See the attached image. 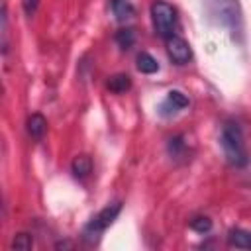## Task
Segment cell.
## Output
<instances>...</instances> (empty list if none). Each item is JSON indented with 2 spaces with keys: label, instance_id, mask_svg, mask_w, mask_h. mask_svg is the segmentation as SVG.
I'll return each mask as SVG.
<instances>
[{
  "label": "cell",
  "instance_id": "cell-1",
  "mask_svg": "<svg viewBox=\"0 0 251 251\" xmlns=\"http://www.w3.org/2000/svg\"><path fill=\"white\" fill-rule=\"evenodd\" d=\"M220 145H222V151H224L226 161L231 167L241 169V167L247 165L249 157H247V149H245V141H243V131H241V127H239L237 122L227 120L222 126Z\"/></svg>",
  "mask_w": 251,
  "mask_h": 251
},
{
  "label": "cell",
  "instance_id": "cell-2",
  "mask_svg": "<svg viewBox=\"0 0 251 251\" xmlns=\"http://www.w3.org/2000/svg\"><path fill=\"white\" fill-rule=\"evenodd\" d=\"M212 22L226 27L233 37L243 31V14L237 0H204Z\"/></svg>",
  "mask_w": 251,
  "mask_h": 251
},
{
  "label": "cell",
  "instance_id": "cell-3",
  "mask_svg": "<svg viewBox=\"0 0 251 251\" xmlns=\"http://www.w3.org/2000/svg\"><path fill=\"white\" fill-rule=\"evenodd\" d=\"M151 22H153L155 33L163 39H169L171 35H175V29H176L175 6L165 0H155L151 4Z\"/></svg>",
  "mask_w": 251,
  "mask_h": 251
},
{
  "label": "cell",
  "instance_id": "cell-4",
  "mask_svg": "<svg viewBox=\"0 0 251 251\" xmlns=\"http://www.w3.org/2000/svg\"><path fill=\"white\" fill-rule=\"evenodd\" d=\"M120 210H122V204H120V202H114V204H108L106 208H102V210H100V212L86 224V227H84V237L102 233V231H104V229L118 218Z\"/></svg>",
  "mask_w": 251,
  "mask_h": 251
},
{
  "label": "cell",
  "instance_id": "cell-5",
  "mask_svg": "<svg viewBox=\"0 0 251 251\" xmlns=\"http://www.w3.org/2000/svg\"><path fill=\"white\" fill-rule=\"evenodd\" d=\"M167 43V55L173 63L176 65H186L190 59H192V49L188 45V41H184L182 37L178 35H171L169 39H165Z\"/></svg>",
  "mask_w": 251,
  "mask_h": 251
},
{
  "label": "cell",
  "instance_id": "cell-6",
  "mask_svg": "<svg viewBox=\"0 0 251 251\" xmlns=\"http://www.w3.org/2000/svg\"><path fill=\"white\" fill-rule=\"evenodd\" d=\"M188 106V96L180 90H171L167 94V98L163 100L161 104V116H171V114H176L178 110H184Z\"/></svg>",
  "mask_w": 251,
  "mask_h": 251
},
{
  "label": "cell",
  "instance_id": "cell-7",
  "mask_svg": "<svg viewBox=\"0 0 251 251\" xmlns=\"http://www.w3.org/2000/svg\"><path fill=\"white\" fill-rule=\"evenodd\" d=\"M25 129H27V133H29L31 139L39 141V139H43V135H45V131H47V120H45L41 114L35 112V114H31V116L27 118Z\"/></svg>",
  "mask_w": 251,
  "mask_h": 251
},
{
  "label": "cell",
  "instance_id": "cell-8",
  "mask_svg": "<svg viewBox=\"0 0 251 251\" xmlns=\"http://www.w3.org/2000/svg\"><path fill=\"white\" fill-rule=\"evenodd\" d=\"M227 245H231L235 249H251V231L249 229H241V227L229 229Z\"/></svg>",
  "mask_w": 251,
  "mask_h": 251
},
{
  "label": "cell",
  "instance_id": "cell-9",
  "mask_svg": "<svg viewBox=\"0 0 251 251\" xmlns=\"http://www.w3.org/2000/svg\"><path fill=\"white\" fill-rule=\"evenodd\" d=\"M110 8H112V14L116 16L118 22H127L135 16V8H133L131 0H112Z\"/></svg>",
  "mask_w": 251,
  "mask_h": 251
},
{
  "label": "cell",
  "instance_id": "cell-10",
  "mask_svg": "<svg viewBox=\"0 0 251 251\" xmlns=\"http://www.w3.org/2000/svg\"><path fill=\"white\" fill-rule=\"evenodd\" d=\"M71 173L75 178H86L92 173V159L88 155H76L71 163Z\"/></svg>",
  "mask_w": 251,
  "mask_h": 251
},
{
  "label": "cell",
  "instance_id": "cell-11",
  "mask_svg": "<svg viewBox=\"0 0 251 251\" xmlns=\"http://www.w3.org/2000/svg\"><path fill=\"white\" fill-rule=\"evenodd\" d=\"M106 86H108V90L114 92V94H124L126 90L131 88V78H129V75H126V73H118V75H114V76L108 78Z\"/></svg>",
  "mask_w": 251,
  "mask_h": 251
},
{
  "label": "cell",
  "instance_id": "cell-12",
  "mask_svg": "<svg viewBox=\"0 0 251 251\" xmlns=\"http://www.w3.org/2000/svg\"><path fill=\"white\" fill-rule=\"evenodd\" d=\"M137 71L143 73V75H153V73L159 71V63H157V59L153 55L143 51V53L137 55Z\"/></svg>",
  "mask_w": 251,
  "mask_h": 251
},
{
  "label": "cell",
  "instance_id": "cell-13",
  "mask_svg": "<svg viewBox=\"0 0 251 251\" xmlns=\"http://www.w3.org/2000/svg\"><path fill=\"white\" fill-rule=\"evenodd\" d=\"M114 39H116L118 47L126 51V49H129V47L135 43V31H133L131 27H124V29H118V31H116V35H114Z\"/></svg>",
  "mask_w": 251,
  "mask_h": 251
},
{
  "label": "cell",
  "instance_id": "cell-14",
  "mask_svg": "<svg viewBox=\"0 0 251 251\" xmlns=\"http://www.w3.org/2000/svg\"><path fill=\"white\" fill-rule=\"evenodd\" d=\"M33 247V237L25 231L22 233H16L14 239H12V249H20V251H29Z\"/></svg>",
  "mask_w": 251,
  "mask_h": 251
},
{
  "label": "cell",
  "instance_id": "cell-15",
  "mask_svg": "<svg viewBox=\"0 0 251 251\" xmlns=\"http://www.w3.org/2000/svg\"><path fill=\"white\" fill-rule=\"evenodd\" d=\"M190 227H192L194 231H198V233H208V231L212 229V220L206 218V216H198V218H194V220L190 222Z\"/></svg>",
  "mask_w": 251,
  "mask_h": 251
},
{
  "label": "cell",
  "instance_id": "cell-16",
  "mask_svg": "<svg viewBox=\"0 0 251 251\" xmlns=\"http://www.w3.org/2000/svg\"><path fill=\"white\" fill-rule=\"evenodd\" d=\"M37 6H39V0H24V12L27 16H33L35 10H37Z\"/></svg>",
  "mask_w": 251,
  "mask_h": 251
}]
</instances>
